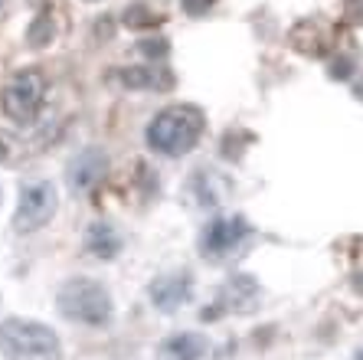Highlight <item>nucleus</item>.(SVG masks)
<instances>
[{
    "mask_svg": "<svg viewBox=\"0 0 363 360\" xmlns=\"http://www.w3.org/2000/svg\"><path fill=\"white\" fill-rule=\"evenodd\" d=\"M203 337L196 334H177V337H170L167 344H164V360H196L203 354Z\"/></svg>",
    "mask_w": 363,
    "mask_h": 360,
    "instance_id": "nucleus-11",
    "label": "nucleus"
},
{
    "mask_svg": "<svg viewBox=\"0 0 363 360\" xmlns=\"http://www.w3.org/2000/svg\"><path fill=\"white\" fill-rule=\"evenodd\" d=\"M60 315L69 321H79V324L89 327H101L111 321V295L108 288L95 278H72L60 288Z\"/></svg>",
    "mask_w": 363,
    "mask_h": 360,
    "instance_id": "nucleus-3",
    "label": "nucleus"
},
{
    "mask_svg": "<svg viewBox=\"0 0 363 360\" xmlns=\"http://www.w3.org/2000/svg\"><path fill=\"white\" fill-rule=\"evenodd\" d=\"M249 233V227H245L242 217H229V219H213L210 227L203 229L200 236V252L203 256H226L229 249H236L239 239Z\"/></svg>",
    "mask_w": 363,
    "mask_h": 360,
    "instance_id": "nucleus-6",
    "label": "nucleus"
},
{
    "mask_svg": "<svg viewBox=\"0 0 363 360\" xmlns=\"http://www.w3.org/2000/svg\"><path fill=\"white\" fill-rule=\"evenodd\" d=\"M85 249L99 256V259H115L121 249V236L108 227V223H92L85 233Z\"/></svg>",
    "mask_w": 363,
    "mask_h": 360,
    "instance_id": "nucleus-10",
    "label": "nucleus"
},
{
    "mask_svg": "<svg viewBox=\"0 0 363 360\" xmlns=\"http://www.w3.org/2000/svg\"><path fill=\"white\" fill-rule=\"evenodd\" d=\"M170 72L161 66V62H144V66H135V69H125L121 72V85L125 89H135V92H167L170 89Z\"/></svg>",
    "mask_w": 363,
    "mask_h": 360,
    "instance_id": "nucleus-8",
    "label": "nucleus"
},
{
    "mask_svg": "<svg viewBox=\"0 0 363 360\" xmlns=\"http://www.w3.org/2000/svg\"><path fill=\"white\" fill-rule=\"evenodd\" d=\"M190 298V276L186 272H167L151 282V302L161 311H177Z\"/></svg>",
    "mask_w": 363,
    "mask_h": 360,
    "instance_id": "nucleus-7",
    "label": "nucleus"
},
{
    "mask_svg": "<svg viewBox=\"0 0 363 360\" xmlns=\"http://www.w3.org/2000/svg\"><path fill=\"white\" fill-rule=\"evenodd\" d=\"M203 128H206V118L196 105H170L147 125V144L167 158H180L196 148Z\"/></svg>",
    "mask_w": 363,
    "mask_h": 360,
    "instance_id": "nucleus-1",
    "label": "nucleus"
},
{
    "mask_svg": "<svg viewBox=\"0 0 363 360\" xmlns=\"http://www.w3.org/2000/svg\"><path fill=\"white\" fill-rule=\"evenodd\" d=\"M60 209V193L50 180H36V184H26L20 193L17 213H13V229L17 233H36L56 217Z\"/></svg>",
    "mask_w": 363,
    "mask_h": 360,
    "instance_id": "nucleus-5",
    "label": "nucleus"
},
{
    "mask_svg": "<svg viewBox=\"0 0 363 360\" xmlns=\"http://www.w3.org/2000/svg\"><path fill=\"white\" fill-rule=\"evenodd\" d=\"M154 20H157V17H154L147 7H131V10L125 13V23H128V26H151Z\"/></svg>",
    "mask_w": 363,
    "mask_h": 360,
    "instance_id": "nucleus-13",
    "label": "nucleus"
},
{
    "mask_svg": "<svg viewBox=\"0 0 363 360\" xmlns=\"http://www.w3.org/2000/svg\"><path fill=\"white\" fill-rule=\"evenodd\" d=\"M210 7H213V0H184L186 13H206Z\"/></svg>",
    "mask_w": 363,
    "mask_h": 360,
    "instance_id": "nucleus-14",
    "label": "nucleus"
},
{
    "mask_svg": "<svg viewBox=\"0 0 363 360\" xmlns=\"http://www.w3.org/2000/svg\"><path fill=\"white\" fill-rule=\"evenodd\" d=\"M50 40H52V20H50V13H40V17L33 20V26L26 30V43L40 50V46H46Z\"/></svg>",
    "mask_w": 363,
    "mask_h": 360,
    "instance_id": "nucleus-12",
    "label": "nucleus"
},
{
    "mask_svg": "<svg viewBox=\"0 0 363 360\" xmlns=\"http://www.w3.org/2000/svg\"><path fill=\"white\" fill-rule=\"evenodd\" d=\"M4 7H7V0H0V10H4Z\"/></svg>",
    "mask_w": 363,
    "mask_h": 360,
    "instance_id": "nucleus-16",
    "label": "nucleus"
},
{
    "mask_svg": "<svg viewBox=\"0 0 363 360\" xmlns=\"http://www.w3.org/2000/svg\"><path fill=\"white\" fill-rule=\"evenodd\" d=\"M101 174H105V154L99 151H85L69 164V184L76 190H89Z\"/></svg>",
    "mask_w": 363,
    "mask_h": 360,
    "instance_id": "nucleus-9",
    "label": "nucleus"
},
{
    "mask_svg": "<svg viewBox=\"0 0 363 360\" xmlns=\"http://www.w3.org/2000/svg\"><path fill=\"white\" fill-rule=\"evenodd\" d=\"M0 354L7 360H60L62 344L56 331L30 318H7L0 324Z\"/></svg>",
    "mask_w": 363,
    "mask_h": 360,
    "instance_id": "nucleus-2",
    "label": "nucleus"
},
{
    "mask_svg": "<svg viewBox=\"0 0 363 360\" xmlns=\"http://www.w3.org/2000/svg\"><path fill=\"white\" fill-rule=\"evenodd\" d=\"M10 154H13V141L7 134H0V160H10Z\"/></svg>",
    "mask_w": 363,
    "mask_h": 360,
    "instance_id": "nucleus-15",
    "label": "nucleus"
},
{
    "mask_svg": "<svg viewBox=\"0 0 363 360\" xmlns=\"http://www.w3.org/2000/svg\"><path fill=\"white\" fill-rule=\"evenodd\" d=\"M46 99V79L30 69V72H20L17 79H10L7 89L0 92V109L10 121L17 125H30L36 115H40V105Z\"/></svg>",
    "mask_w": 363,
    "mask_h": 360,
    "instance_id": "nucleus-4",
    "label": "nucleus"
}]
</instances>
